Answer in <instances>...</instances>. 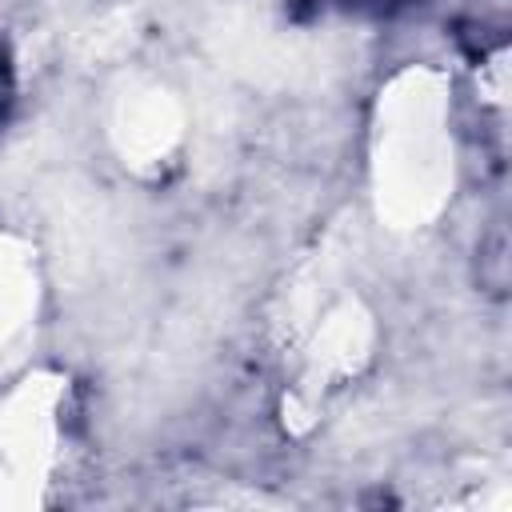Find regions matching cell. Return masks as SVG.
Segmentation results:
<instances>
[{"label":"cell","instance_id":"cell-2","mask_svg":"<svg viewBox=\"0 0 512 512\" xmlns=\"http://www.w3.org/2000/svg\"><path fill=\"white\" fill-rule=\"evenodd\" d=\"M68 440L64 380L24 376L0 396V508H36Z\"/></svg>","mask_w":512,"mask_h":512},{"label":"cell","instance_id":"cell-1","mask_svg":"<svg viewBox=\"0 0 512 512\" xmlns=\"http://www.w3.org/2000/svg\"><path fill=\"white\" fill-rule=\"evenodd\" d=\"M452 100L436 72H400L380 92L376 112V200L396 228L428 224L452 196L456 148H452Z\"/></svg>","mask_w":512,"mask_h":512},{"label":"cell","instance_id":"cell-3","mask_svg":"<svg viewBox=\"0 0 512 512\" xmlns=\"http://www.w3.org/2000/svg\"><path fill=\"white\" fill-rule=\"evenodd\" d=\"M32 296H36V284H32V268L24 252L0 236V348L20 332L32 308Z\"/></svg>","mask_w":512,"mask_h":512}]
</instances>
